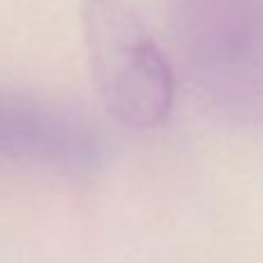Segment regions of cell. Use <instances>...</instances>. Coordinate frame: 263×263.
I'll use <instances>...</instances> for the list:
<instances>
[{"instance_id":"6da1fadb","label":"cell","mask_w":263,"mask_h":263,"mask_svg":"<svg viewBox=\"0 0 263 263\" xmlns=\"http://www.w3.org/2000/svg\"><path fill=\"white\" fill-rule=\"evenodd\" d=\"M83 40L104 109L129 129H155L171 116L176 81L166 53L127 0H86Z\"/></svg>"}]
</instances>
